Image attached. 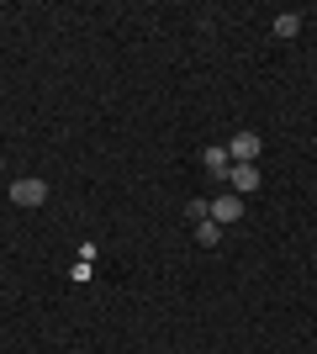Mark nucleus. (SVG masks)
<instances>
[{
	"label": "nucleus",
	"instance_id": "2",
	"mask_svg": "<svg viewBox=\"0 0 317 354\" xmlns=\"http://www.w3.org/2000/svg\"><path fill=\"white\" fill-rule=\"evenodd\" d=\"M11 201H16V207H43V201H48V185H43V180H16V185H11Z\"/></svg>",
	"mask_w": 317,
	"mask_h": 354
},
{
	"label": "nucleus",
	"instance_id": "4",
	"mask_svg": "<svg viewBox=\"0 0 317 354\" xmlns=\"http://www.w3.org/2000/svg\"><path fill=\"white\" fill-rule=\"evenodd\" d=\"M259 148H265V143H259L254 133H238L233 143H227V159H233V164H254V159H259Z\"/></svg>",
	"mask_w": 317,
	"mask_h": 354
},
{
	"label": "nucleus",
	"instance_id": "7",
	"mask_svg": "<svg viewBox=\"0 0 317 354\" xmlns=\"http://www.w3.org/2000/svg\"><path fill=\"white\" fill-rule=\"evenodd\" d=\"M296 32H302V16H275V37H296Z\"/></svg>",
	"mask_w": 317,
	"mask_h": 354
},
{
	"label": "nucleus",
	"instance_id": "1",
	"mask_svg": "<svg viewBox=\"0 0 317 354\" xmlns=\"http://www.w3.org/2000/svg\"><path fill=\"white\" fill-rule=\"evenodd\" d=\"M206 217L217 222V227H222V222H238L243 217V196L227 191V196H217V201H206Z\"/></svg>",
	"mask_w": 317,
	"mask_h": 354
},
{
	"label": "nucleus",
	"instance_id": "3",
	"mask_svg": "<svg viewBox=\"0 0 317 354\" xmlns=\"http://www.w3.org/2000/svg\"><path fill=\"white\" fill-rule=\"evenodd\" d=\"M227 185H233V196L259 191V164H233V169H227Z\"/></svg>",
	"mask_w": 317,
	"mask_h": 354
},
{
	"label": "nucleus",
	"instance_id": "6",
	"mask_svg": "<svg viewBox=\"0 0 317 354\" xmlns=\"http://www.w3.org/2000/svg\"><path fill=\"white\" fill-rule=\"evenodd\" d=\"M196 238H201V243H206V249H217V243H222V227H217V222H196Z\"/></svg>",
	"mask_w": 317,
	"mask_h": 354
},
{
	"label": "nucleus",
	"instance_id": "5",
	"mask_svg": "<svg viewBox=\"0 0 317 354\" xmlns=\"http://www.w3.org/2000/svg\"><path fill=\"white\" fill-rule=\"evenodd\" d=\"M201 164H206V169H211L217 180H227V169H233V159H227V148H206V153H201Z\"/></svg>",
	"mask_w": 317,
	"mask_h": 354
}]
</instances>
